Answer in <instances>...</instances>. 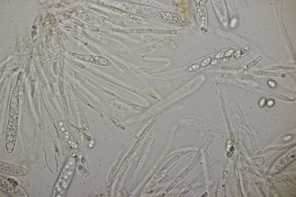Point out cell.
I'll return each mask as SVG.
<instances>
[{
  "label": "cell",
  "instance_id": "6da1fadb",
  "mask_svg": "<svg viewBox=\"0 0 296 197\" xmlns=\"http://www.w3.org/2000/svg\"><path fill=\"white\" fill-rule=\"evenodd\" d=\"M0 172L17 176H25L28 173V170L25 168L1 161L0 162Z\"/></svg>",
  "mask_w": 296,
  "mask_h": 197
},
{
  "label": "cell",
  "instance_id": "7a4b0ae2",
  "mask_svg": "<svg viewBox=\"0 0 296 197\" xmlns=\"http://www.w3.org/2000/svg\"><path fill=\"white\" fill-rule=\"evenodd\" d=\"M71 58L73 59H78L102 66H108L111 65L110 61L106 58L100 56L73 53L72 54Z\"/></svg>",
  "mask_w": 296,
  "mask_h": 197
},
{
  "label": "cell",
  "instance_id": "3957f363",
  "mask_svg": "<svg viewBox=\"0 0 296 197\" xmlns=\"http://www.w3.org/2000/svg\"><path fill=\"white\" fill-rule=\"evenodd\" d=\"M242 86L243 87H245V88L254 91L255 92L272 96L283 100H288V99L287 98L284 96L271 92L255 88L245 85L243 84Z\"/></svg>",
  "mask_w": 296,
  "mask_h": 197
},
{
  "label": "cell",
  "instance_id": "277c9868",
  "mask_svg": "<svg viewBox=\"0 0 296 197\" xmlns=\"http://www.w3.org/2000/svg\"><path fill=\"white\" fill-rule=\"evenodd\" d=\"M251 49L250 47L246 46L241 48L236 52L234 55L233 58L234 59H238L240 58L243 55L249 52Z\"/></svg>",
  "mask_w": 296,
  "mask_h": 197
},
{
  "label": "cell",
  "instance_id": "5b68a950",
  "mask_svg": "<svg viewBox=\"0 0 296 197\" xmlns=\"http://www.w3.org/2000/svg\"><path fill=\"white\" fill-rule=\"evenodd\" d=\"M254 73L255 74L276 77H284V74L272 72H264L260 71H254Z\"/></svg>",
  "mask_w": 296,
  "mask_h": 197
},
{
  "label": "cell",
  "instance_id": "8992f818",
  "mask_svg": "<svg viewBox=\"0 0 296 197\" xmlns=\"http://www.w3.org/2000/svg\"><path fill=\"white\" fill-rule=\"evenodd\" d=\"M261 56H259L253 60L247 65V68H250L256 65L262 59Z\"/></svg>",
  "mask_w": 296,
  "mask_h": 197
},
{
  "label": "cell",
  "instance_id": "52a82bcc",
  "mask_svg": "<svg viewBox=\"0 0 296 197\" xmlns=\"http://www.w3.org/2000/svg\"><path fill=\"white\" fill-rule=\"evenodd\" d=\"M213 138V137L212 135H210L208 137L207 140L204 144L203 146V148L204 149V150H206V148L208 147L210 144L211 142H212Z\"/></svg>",
  "mask_w": 296,
  "mask_h": 197
},
{
  "label": "cell",
  "instance_id": "ba28073f",
  "mask_svg": "<svg viewBox=\"0 0 296 197\" xmlns=\"http://www.w3.org/2000/svg\"><path fill=\"white\" fill-rule=\"evenodd\" d=\"M179 158V156L177 155L171 159L163 167L164 168H166L173 163L175 161L177 160Z\"/></svg>",
  "mask_w": 296,
  "mask_h": 197
},
{
  "label": "cell",
  "instance_id": "9c48e42d",
  "mask_svg": "<svg viewBox=\"0 0 296 197\" xmlns=\"http://www.w3.org/2000/svg\"><path fill=\"white\" fill-rule=\"evenodd\" d=\"M221 161L219 159H218L216 161L213 163L209 167V171H211L214 168L220 163Z\"/></svg>",
  "mask_w": 296,
  "mask_h": 197
}]
</instances>
